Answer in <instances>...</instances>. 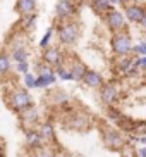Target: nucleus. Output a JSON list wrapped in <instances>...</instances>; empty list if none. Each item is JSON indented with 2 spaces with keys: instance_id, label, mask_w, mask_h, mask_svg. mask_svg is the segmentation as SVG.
I'll return each instance as SVG.
<instances>
[{
  "instance_id": "obj_5",
  "label": "nucleus",
  "mask_w": 146,
  "mask_h": 157,
  "mask_svg": "<svg viewBox=\"0 0 146 157\" xmlns=\"http://www.w3.org/2000/svg\"><path fill=\"white\" fill-rule=\"evenodd\" d=\"M103 21H105L107 28L112 33H120V31H126V29H127V19H126L124 12H120V10H117V9L108 10V12L103 16Z\"/></svg>"
},
{
  "instance_id": "obj_26",
  "label": "nucleus",
  "mask_w": 146,
  "mask_h": 157,
  "mask_svg": "<svg viewBox=\"0 0 146 157\" xmlns=\"http://www.w3.org/2000/svg\"><path fill=\"white\" fill-rule=\"evenodd\" d=\"M53 102L55 104H67L69 102V95L64 92H55L53 93Z\"/></svg>"
},
{
  "instance_id": "obj_28",
  "label": "nucleus",
  "mask_w": 146,
  "mask_h": 157,
  "mask_svg": "<svg viewBox=\"0 0 146 157\" xmlns=\"http://www.w3.org/2000/svg\"><path fill=\"white\" fill-rule=\"evenodd\" d=\"M16 71L21 74H27L29 73V64H27V60L26 62H16Z\"/></svg>"
},
{
  "instance_id": "obj_15",
  "label": "nucleus",
  "mask_w": 146,
  "mask_h": 157,
  "mask_svg": "<svg viewBox=\"0 0 146 157\" xmlns=\"http://www.w3.org/2000/svg\"><path fill=\"white\" fill-rule=\"evenodd\" d=\"M69 71H71V74H72L74 81H82V76H84V73H86V67H84V64H82L81 60L74 59L71 60V64H69Z\"/></svg>"
},
{
  "instance_id": "obj_27",
  "label": "nucleus",
  "mask_w": 146,
  "mask_h": 157,
  "mask_svg": "<svg viewBox=\"0 0 146 157\" xmlns=\"http://www.w3.org/2000/svg\"><path fill=\"white\" fill-rule=\"evenodd\" d=\"M134 54L139 56V57L146 56V40H143V42H139V43L134 45Z\"/></svg>"
},
{
  "instance_id": "obj_21",
  "label": "nucleus",
  "mask_w": 146,
  "mask_h": 157,
  "mask_svg": "<svg viewBox=\"0 0 146 157\" xmlns=\"http://www.w3.org/2000/svg\"><path fill=\"white\" fill-rule=\"evenodd\" d=\"M10 57H12L14 62H26L27 57H29V52L26 48H17V50L10 52Z\"/></svg>"
},
{
  "instance_id": "obj_9",
  "label": "nucleus",
  "mask_w": 146,
  "mask_h": 157,
  "mask_svg": "<svg viewBox=\"0 0 146 157\" xmlns=\"http://www.w3.org/2000/svg\"><path fill=\"white\" fill-rule=\"evenodd\" d=\"M76 4L72 0H59V4L55 5V14L62 21H69L76 16Z\"/></svg>"
},
{
  "instance_id": "obj_11",
  "label": "nucleus",
  "mask_w": 146,
  "mask_h": 157,
  "mask_svg": "<svg viewBox=\"0 0 146 157\" xmlns=\"http://www.w3.org/2000/svg\"><path fill=\"white\" fill-rule=\"evenodd\" d=\"M17 114H19V121H21L24 126H35L38 123V119H40V112H38L33 105L23 109V111L17 112Z\"/></svg>"
},
{
  "instance_id": "obj_29",
  "label": "nucleus",
  "mask_w": 146,
  "mask_h": 157,
  "mask_svg": "<svg viewBox=\"0 0 146 157\" xmlns=\"http://www.w3.org/2000/svg\"><path fill=\"white\" fill-rule=\"evenodd\" d=\"M136 66L139 67V69H146V56L137 57V59H136Z\"/></svg>"
},
{
  "instance_id": "obj_1",
  "label": "nucleus",
  "mask_w": 146,
  "mask_h": 157,
  "mask_svg": "<svg viewBox=\"0 0 146 157\" xmlns=\"http://www.w3.org/2000/svg\"><path fill=\"white\" fill-rule=\"evenodd\" d=\"M110 48L117 57H126L131 56L134 52V45L133 40L129 36V33L120 31V33H114L112 38H110Z\"/></svg>"
},
{
  "instance_id": "obj_2",
  "label": "nucleus",
  "mask_w": 146,
  "mask_h": 157,
  "mask_svg": "<svg viewBox=\"0 0 146 157\" xmlns=\"http://www.w3.org/2000/svg\"><path fill=\"white\" fill-rule=\"evenodd\" d=\"M57 36L62 45H74L76 40L79 38V24L72 19L62 21L57 28Z\"/></svg>"
},
{
  "instance_id": "obj_4",
  "label": "nucleus",
  "mask_w": 146,
  "mask_h": 157,
  "mask_svg": "<svg viewBox=\"0 0 146 157\" xmlns=\"http://www.w3.org/2000/svg\"><path fill=\"white\" fill-rule=\"evenodd\" d=\"M101 136H103V143L110 150H122L126 147V138L122 136V133L112 126H105L101 129Z\"/></svg>"
},
{
  "instance_id": "obj_3",
  "label": "nucleus",
  "mask_w": 146,
  "mask_h": 157,
  "mask_svg": "<svg viewBox=\"0 0 146 157\" xmlns=\"http://www.w3.org/2000/svg\"><path fill=\"white\" fill-rule=\"evenodd\" d=\"M7 104H9L10 109L21 112L23 109L33 105V97L29 95V92H27L26 88H16V90H12V92L9 93Z\"/></svg>"
},
{
  "instance_id": "obj_17",
  "label": "nucleus",
  "mask_w": 146,
  "mask_h": 157,
  "mask_svg": "<svg viewBox=\"0 0 146 157\" xmlns=\"http://www.w3.org/2000/svg\"><path fill=\"white\" fill-rule=\"evenodd\" d=\"M91 7L95 12L105 16L108 10L114 9V4H112V0H91Z\"/></svg>"
},
{
  "instance_id": "obj_33",
  "label": "nucleus",
  "mask_w": 146,
  "mask_h": 157,
  "mask_svg": "<svg viewBox=\"0 0 146 157\" xmlns=\"http://www.w3.org/2000/svg\"><path fill=\"white\" fill-rule=\"evenodd\" d=\"M31 157H35V155H31Z\"/></svg>"
},
{
  "instance_id": "obj_23",
  "label": "nucleus",
  "mask_w": 146,
  "mask_h": 157,
  "mask_svg": "<svg viewBox=\"0 0 146 157\" xmlns=\"http://www.w3.org/2000/svg\"><path fill=\"white\" fill-rule=\"evenodd\" d=\"M55 73H57V76H59L62 81H69V79H72V81H74V78H72V74H71V71L65 69L64 66H59V67H55Z\"/></svg>"
},
{
  "instance_id": "obj_8",
  "label": "nucleus",
  "mask_w": 146,
  "mask_h": 157,
  "mask_svg": "<svg viewBox=\"0 0 146 157\" xmlns=\"http://www.w3.org/2000/svg\"><path fill=\"white\" fill-rule=\"evenodd\" d=\"M144 10H146V7H143V5L137 4V2L124 5V16H126V19H127V23L139 24L141 19H143V16H144Z\"/></svg>"
},
{
  "instance_id": "obj_32",
  "label": "nucleus",
  "mask_w": 146,
  "mask_h": 157,
  "mask_svg": "<svg viewBox=\"0 0 146 157\" xmlns=\"http://www.w3.org/2000/svg\"><path fill=\"white\" fill-rule=\"evenodd\" d=\"M136 155L137 157H146V148H139V150L136 152Z\"/></svg>"
},
{
  "instance_id": "obj_6",
  "label": "nucleus",
  "mask_w": 146,
  "mask_h": 157,
  "mask_svg": "<svg viewBox=\"0 0 146 157\" xmlns=\"http://www.w3.org/2000/svg\"><path fill=\"white\" fill-rule=\"evenodd\" d=\"M41 60L55 69V67L64 64V56H62V50L59 47H48L41 52Z\"/></svg>"
},
{
  "instance_id": "obj_19",
  "label": "nucleus",
  "mask_w": 146,
  "mask_h": 157,
  "mask_svg": "<svg viewBox=\"0 0 146 157\" xmlns=\"http://www.w3.org/2000/svg\"><path fill=\"white\" fill-rule=\"evenodd\" d=\"M36 21H38L36 12H35V14H27V16H21V28H23L24 31H31V29H35V26H36Z\"/></svg>"
},
{
  "instance_id": "obj_20",
  "label": "nucleus",
  "mask_w": 146,
  "mask_h": 157,
  "mask_svg": "<svg viewBox=\"0 0 146 157\" xmlns=\"http://www.w3.org/2000/svg\"><path fill=\"white\" fill-rule=\"evenodd\" d=\"M10 60H12V57L7 52H2V56H0V73L4 76H7L10 71Z\"/></svg>"
},
{
  "instance_id": "obj_24",
  "label": "nucleus",
  "mask_w": 146,
  "mask_h": 157,
  "mask_svg": "<svg viewBox=\"0 0 146 157\" xmlns=\"http://www.w3.org/2000/svg\"><path fill=\"white\" fill-rule=\"evenodd\" d=\"M17 48H26V38L24 36H14L10 42V52L17 50Z\"/></svg>"
},
{
  "instance_id": "obj_30",
  "label": "nucleus",
  "mask_w": 146,
  "mask_h": 157,
  "mask_svg": "<svg viewBox=\"0 0 146 157\" xmlns=\"http://www.w3.org/2000/svg\"><path fill=\"white\" fill-rule=\"evenodd\" d=\"M133 0H112V4L114 5H127V4H131Z\"/></svg>"
},
{
  "instance_id": "obj_10",
  "label": "nucleus",
  "mask_w": 146,
  "mask_h": 157,
  "mask_svg": "<svg viewBox=\"0 0 146 157\" xmlns=\"http://www.w3.org/2000/svg\"><path fill=\"white\" fill-rule=\"evenodd\" d=\"M24 138H26L27 148H31V150H36V148H40V147L45 145V140H43V136H41L40 129H33V128L26 129Z\"/></svg>"
},
{
  "instance_id": "obj_7",
  "label": "nucleus",
  "mask_w": 146,
  "mask_h": 157,
  "mask_svg": "<svg viewBox=\"0 0 146 157\" xmlns=\"http://www.w3.org/2000/svg\"><path fill=\"white\" fill-rule=\"evenodd\" d=\"M100 100L107 107L115 105L119 102V88L114 83H103V86L100 88Z\"/></svg>"
},
{
  "instance_id": "obj_18",
  "label": "nucleus",
  "mask_w": 146,
  "mask_h": 157,
  "mask_svg": "<svg viewBox=\"0 0 146 157\" xmlns=\"http://www.w3.org/2000/svg\"><path fill=\"white\" fill-rule=\"evenodd\" d=\"M40 133L45 140V143H53L55 142V128L52 123H43L40 124Z\"/></svg>"
},
{
  "instance_id": "obj_16",
  "label": "nucleus",
  "mask_w": 146,
  "mask_h": 157,
  "mask_svg": "<svg viewBox=\"0 0 146 157\" xmlns=\"http://www.w3.org/2000/svg\"><path fill=\"white\" fill-rule=\"evenodd\" d=\"M55 81H57V73H55V69L50 71V73H43L36 78V88H48Z\"/></svg>"
},
{
  "instance_id": "obj_22",
  "label": "nucleus",
  "mask_w": 146,
  "mask_h": 157,
  "mask_svg": "<svg viewBox=\"0 0 146 157\" xmlns=\"http://www.w3.org/2000/svg\"><path fill=\"white\" fill-rule=\"evenodd\" d=\"M52 36H53V28H48V29L45 31V35L41 36L40 43H38V45H40V48H43V50H45V48H48V47H52V45H50V42H52Z\"/></svg>"
},
{
  "instance_id": "obj_25",
  "label": "nucleus",
  "mask_w": 146,
  "mask_h": 157,
  "mask_svg": "<svg viewBox=\"0 0 146 157\" xmlns=\"http://www.w3.org/2000/svg\"><path fill=\"white\" fill-rule=\"evenodd\" d=\"M36 78L38 76H35L33 73L24 74V86L26 88H36Z\"/></svg>"
},
{
  "instance_id": "obj_14",
  "label": "nucleus",
  "mask_w": 146,
  "mask_h": 157,
  "mask_svg": "<svg viewBox=\"0 0 146 157\" xmlns=\"http://www.w3.org/2000/svg\"><path fill=\"white\" fill-rule=\"evenodd\" d=\"M16 10L21 16L35 14L36 12V0H16Z\"/></svg>"
},
{
  "instance_id": "obj_12",
  "label": "nucleus",
  "mask_w": 146,
  "mask_h": 157,
  "mask_svg": "<svg viewBox=\"0 0 146 157\" xmlns=\"http://www.w3.org/2000/svg\"><path fill=\"white\" fill-rule=\"evenodd\" d=\"M82 83L89 88H101L103 86V76H101L98 71H93V69H88L82 76Z\"/></svg>"
},
{
  "instance_id": "obj_13",
  "label": "nucleus",
  "mask_w": 146,
  "mask_h": 157,
  "mask_svg": "<svg viewBox=\"0 0 146 157\" xmlns=\"http://www.w3.org/2000/svg\"><path fill=\"white\" fill-rule=\"evenodd\" d=\"M88 124H89V119H88V116L82 114V112H74V114L67 119V126L72 128V129H84Z\"/></svg>"
},
{
  "instance_id": "obj_31",
  "label": "nucleus",
  "mask_w": 146,
  "mask_h": 157,
  "mask_svg": "<svg viewBox=\"0 0 146 157\" xmlns=\"http://www.w3.org/2000/svg\"><path fill=\"white\" fill-rule=\"evenodd\" d=\"M139 26H141V28L146 31V10H144V16H143V19H141V23H139Z\"/></svg>"
}]
</instances>
